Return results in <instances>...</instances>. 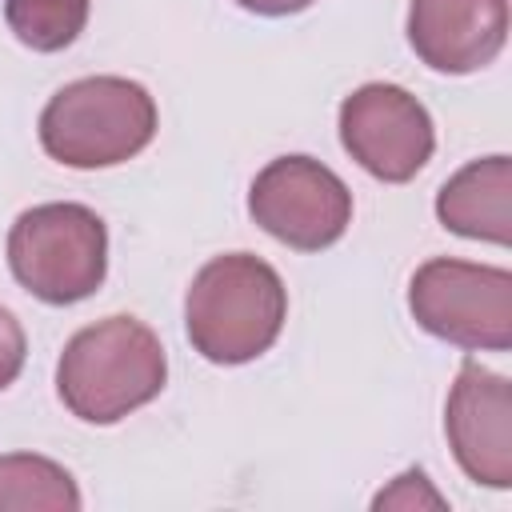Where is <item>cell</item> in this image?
Returning <instances> with one entry per match:
<instances>
[{"mask_svg":"<svg viewBox=\"0 0 512 512\" xmlns=\"http://www.w3.org/2000/svg\"><path fill=\"white\" fill-rule=\"evenodd\" d=\"M236 4L260 16H292V12H304L312 0H236Z\"/></svg>","mask_w":512,"mask_h":512,"instance_id":"obj_14","label":"cell"},{"mask_svg":"<svg viewBox=\"0 0 512 512\" xmlns=\"http://www.w3.org/2000/svg\"><path fill=\"white\" fill-rule=\"evenodd\" d=\"M284 312L288 292L276 268L248 252L208 260L184 300L188 340L212 364H244L268 352L284 328Z\"/></svg>","mask_w":512,"mask_h":512,"instance_id":"obj_2","label":"cell"},{"mask_svg":"<svg viewBox=\"0 0 512 512\" xmlns=\"http://www.w3.org/2000/svg\"><path fill=\"white\" fill-rule=\"evenodd\" d=\"M0 508H80V492L44 456H0Z\"/></svg>","mask_w":512,"mask_h":512,"instance_id":"obj_11","label":"cell"},{"mask_svg":"<svg viewBox=\"0 0 512 512\" xmlns=\"http://www.w3.org/2000/svg\"><path fill=\"white\" fill-rule=\"evenodd\" d=\"M156 136L148 88L124 76H88L60 88L40 112V144L68 168H108Z\"/></svg>","mask_w":512,"mask_h":512,"instance_id":"obj_3","label":"cell"},{"mask_svg":"<svg viewBox=\"0 0 512 512\" xmlns=\"http://www.w3.org/2000/svg\"><path fill=\"white\" fill-rule=\"evenodd\" d=\"M8 28L36 52L68 48L88 20V0H4Z\"/></svg>","mask_w":512,"mask_h":512,"instance_id":"obj_12","label":"cell"},{"mask_svg":"<svg viewBox=\"0 0 512 512\" xmlns=\"http://www.w3.org/2000/svg\"><path fill=\"white\" fill-rule=\"evenodd\" d=\"M340 140L352 160L388 180H412L432 156V120L416 96L396 84H364L340 104Z\"/></svg>","mask_w":512,"mask_h":512,"instance_id":"obj_7","label":"cell"},{"mask_svg":"<svg viewBox=\"0 0 512 512\" xmlns=\"http://www.w3.org/2000/svg\"><path fill=\"white\" fill-rule=\"evenodd\" d=\"M436 216L460 236L508 244V156H488L460 168L440 188Z\"/></svg>","mask_w":512,"mask_h":512,"instance_id":"obj_10","label":"cell"},{"mask_svg":"<svg viewBox=\"0 0 512 512\" xmlns=\"http://www.w3.org/2000/svg\"><path fill=\"white\" fill-rule=\"evenodd\" d=\"M8 268L36 300L76 304L104 280V220L84 204H36L8 232Z\"/></svg>","mask_w":512,"mask_h":512,"instance_id":"obj_4","label":"cell"},{"mask_svg":"<svg viewBox=\"0 0 512 512\" xmlns=\"http://www.w3.org/2000/svg\"><path fill=\"white\" fill-rule=\"evenodd\" d=\"M252 220L296 252H320L336 244L352 220V192L344 180L312 156H280L252 180Z\"/></svg>","mask_w":512,"mask_h":512,"instance_id":"obj_6","label":"cell"},{"mask_svg":"<svg viewBox=\"0 0 512 512\" xmlns=\"http://www.w3.org/2000/svg\"><path fill=\"white\" fill-rule=\"evenodd\" d=\"M24 368V328L8 308H0V388H8Z\"/></svg>","mask_w":512,"mask_h":512,"instance_id":"obj_13","label":"cell"},{"mask_svg":"<svg viewBox=\"0 0 512 512\" xmlns=\"http://www.w3.org/2000/svg\"><path fill=\"white\" fill-rule=\"evenodd\" d=\"M168 376L164 344L136 316H108L80 328L56 364V392L84 424H116L160 396Z\"/></svg>","mask_w":512,"mask_h":512,"instance_id":"obj_1","label":"cell"},{"mask_svg":"<svg viewBox=\"0 0 512 512\" xmlns=\"http://www.w3.org/2000/svg\"><path fill=\"white\" fill-rule=\"evenodd\" d=\"M508 36V0H412L408 44L436 72H476Z\"/></svg>","mask_w":512,"mask_h":512,"instance_id":"obj_9","label":"cell"},{"mask_svg":"<svg viewBox=\"0 0 512 512\" xmlns=\"http://www.w3.org/2000/svg\"><path fill=\"white\" fill-rule=\"evenodd\" d=\"M412 316L424 332L460 348L504 352L512 344V276L464 260H428L412 276Z\"/></svg>","mask_w":512,"mask_h":512,"instance_id":"obj_5","label":"cell"},{"mask_svg":"<svg viewBox=\"0 0 512 512\" xmlns=\"http://www.w3.org/2000/svg\"><path fill=\"white\" fill-rule=\"evenodd\" d=\"M508 380L484 372L476 360H464L456 388L448 396V440L460 468L488 488L512 484V448H508Z\"/></svg>","mask_w":512,"mask_h":512,"instance_id":"obj_8","label":"cell"}]
</instances>
